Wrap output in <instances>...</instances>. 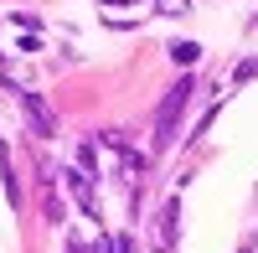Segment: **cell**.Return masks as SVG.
Segmentation results:
<instances>
[{
  "label": "cell",
  "instance_id": "6da1fadb",
  "mask_svg": "<svg viewBox=\"0 0 258 253\" xmlns=\"http://www.w3.org/2000/svg\"><path fill=\"white\" fill-rule=\"evenodd\" d=\"M191 93H197V83H191V73L170 83V93H165L160 114H155V150H165V145L176 140V124H181V109L191 103Z\"/></svg>",
  "mask_w": 258,
  "mask_h": 253
},
{
  "label": "cell",
  "instance_id": "7a4b0ae2",
  "mask_svg": "<svg viewBox=\"0 0 258 253\" xmlns=\"http://www.w3.org/2000/svg\"><path fill=\"white\" fill-rule=\"evenodd\" d=\"M57 176H62V186H68V197L78 202V212L98 222L103 207H98V192H93V176H88V171H57Z\"/></svg>",
  "mask_w": 258,
  "mask_h": 253
},
{
  "label": "cell",
  "instance_id": "3957f363",
  "mask_svg": "<svg viewBox=\"0 0 258 253\" xmlns=\"http://www.w3.org/2000/svg\"><path fill=\"white\" fill-rule=\"evenodd\" d=\"M21 119L31 124V135H41V140H52L57 135V109L41 93H21Z\"/></svg>",
  "mask_w": 258,
  "mask_h": 253
},
{
  "label": "cell",
  "instance_id": "277c9868",
  "mask_svg": "<svg viewBox=\"0 0 258 253\" xmlns=\"http://www.w3.org/2000/svg\"><path fill=\"white\" fill-rule=\"evenodd\" d=\"M176 233H181V202L170 197V202L160 207V217H155V248L170 253V248H176Z\"/></svg>",
  "mask_w": 258,
  "mask_h": 253
},
{
  "label": "cell",
  "instance_id": "5b68a950",
  "mask_svg": "<svg viewBox=\"0 0 258 253\" xmlns=\"http://www.w3.org/2000/svg\"><path fill=\"white\" fill-rule=\"evenodd\" d=\"M41 212H47V222H68V207L57 202V171L52 165H41Z\"/></svg>",
  "mask_w": 258,
  "mask_h": 253
},
{
  "label": "cell",
  "instance_id": "8992f818",
  "mask_svg": "<svg viewBox=\"0 0 258 253\" xmlns=\"http://www.w3.org/2000/svg\"><path fill=\"white\" fill-rule=\"evenodd\" d=\"M119 176H124L129 186H140V176H145V155L124 145V150H119Z\"/></svg>",
  "mask_w": 258,
  "mask_h": 253
},
{
  "label": "cell",
  "instance_id": "52a82bcc",
  "mask_svg": "<svg viewBox=\"0 0 258 253\" xmlns=\"http://www.w3.org/2000/svg\"><path fill=\"white\" fill-rule=\"evenodd\" d=\"M0 181H6V202L21 207V186H16V171H11V150H6V140H0Z\"/></svg>",
  "mask_w": 258,
  "mask_h": 253
},
{
  "label": "cell",
  "instance_id": "ba28073f",
  "mask_svg": "<svg viewBox=\"0 0 258 253\" xmlns=\"http://www.w3.org/2000/svg\"><path fill=\"white\" fill-rule=\"evenodd\" d=\"M197 57H202L197 41H170V62H176V68H197Z\"/></svg>",
  "mask_w": 258,
  "mask_h": 253
},
{
  "label": "cell",
  "instance_id": "9c48e42d",
  "mask_svg": "<svg viewBox=\"0 0 258 253\" xmlns=\"http://www.w3.org/2000/svg\"><path fill=\"white\" fill-rule=\"evenodd\" d=\"M93 165H98V145H78V171L93 176Z\"/></svg>",
  "mask_w": 258,
  "mask_h": 253
},
{
  "label": "cell",
  "instance_id": "30bf717a",
  "mask_svg": "<svg viewBox=\"0 0 258 253\" xmlns=\"http://www.w3.org/2000/svg\"><path fill=\"white\" fill-rule=\"evenodd\" d=\"M62 253H93V243L83 233H68V243H62Z\"/></svg>",
  "mask_w": 258,
  "mask_h": 253
},
{
  "label": "cell",
  "instance_id": "8fae6325",
  "mask_svg": "<svg viewBox=\"0 0 258 253\" xmlns=\"http://www.w3.org/2000/svg\"><path fill=\"white\" fill-rule=\"evenodd\" d=\"M155 6H160V16H186L191 0H155Z\"/></svg>",
  "mask_w": 258,
  "mask_h": 253
},
{
  "label": "cell",
  "instance_id": "7c38bea8",
  "mask_svg": "<svg viewBox=\"0 0 258 253\" xmlns=\"http://www.w3.org/2000/svg\"><path fill=\"white\" fill-rule=\"evenodd\" d=\"M248 78H258V62L248 57V62H238V68H232V83H248Z\"/></svg>",
  "mask_w": 258,
  "mask_h": 253
},
{
  "label": "cell",
  "instance_id": "4fadbf2b",
  "mask_svg": "<svg viewBox=\"0 0 258 253\" xmlns=\"http://www.w3.org/2000/svg\"><path fill=\"white\" fill-rule=\"evenodd\" d=\"M98 6H109V11H119V6H135V0H98Z\"/></svg>",
  "mask_w": 258,
  "mask_h": 253
}]
</instances>
